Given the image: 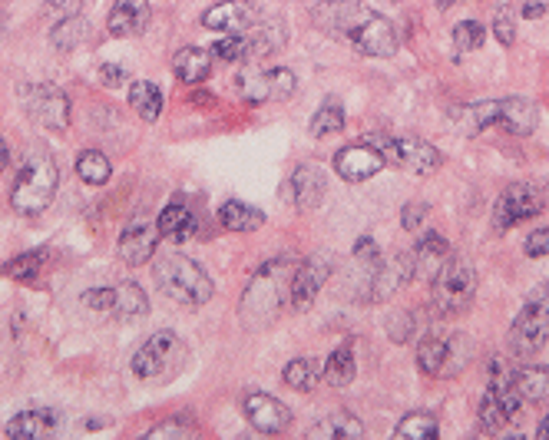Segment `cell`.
<instances>
[{"label":"cell","instance_id":"obj_1","mask_svg":"<svg viewBox=\"0 0 549 440\" xmlns=\"http://www.w3.org/2000/svg\"><path fill=\"white\" fill-rule=\"evenodd\" d=\"M57 186H60V169L53 153L43 143L30 146L14 176V186H10V209L24 219H34L40 212H47L53 196H57Z\"/></svg>","mask_w":549,"mask_h":440},{"label":"cell","instance_id":"obj_2","mask_svg":"<svg viewBox=\"0 0 549 440\" xmlns=\"http://www.w3.org/2000/svg\"><path fill=\"white\" fill-rule=\"evenodd\" d=\"M153 282L169 302H176L182 308H202L212 298L209 275L202 272V265H196L182 252L159 255L153 262Z\"/></svg>","mask_w":549,"mask_h":440},{"label":"cell","instance_id":"obj_3","mask_svg":"<svg viewBox=\"0 0 549 440\" xmlns=\"http://www.w3.org/2000/svg\"><path fill=\"white\" fill-rule=\"evenodd\" d=\"M473 358V341L464 331H427L417 345V364L430 378H457Z\"/></svg>","mask_w":549,"mask_h":440},{"label":"cell","instance_id":"obj_4","mask_svg":"<svg viewBox=\"0 0 549 440\" xmlns=\"http://www.w3.org/2000/svg\"><path fill=\"white\" fill-rule=\"evenodd\" d=\"M549 338V285L536 288V292L526 298L520 315L513 318L510 325V351L516 358H536L543 351Z\"/></svg>","mask_w":549,"mask_h":440},{"label":"cell","instance_id":"obj_5","mask_svg":"<svg viewBox=\"0 0 549 440\" xmlns=\"http://www.w3.org/2000/svg\"><path fill=\"white\" fill-rule=\"evenodd\" d=\"M182 361H186V345L176 331H156L136 348L133 374L139 381H166L182 368Z\"/></svg>","mask_w":549,"mask_h":440},{"label":"cell","instance_id":"obj_6","mask_svg":"<svg viewBox=\"0 0 549 440\" xmlns=\"http://www.w3.org/2000/svg\"><path fill=\"white\" fill-rule=\"evenodd\" d=\"M520 391H516V381H513V368L503 361H493V378H490V388L487 394L480 397V427L483 431H500L507 427L516 414H520Z\"/></svg>","mask_w":549,"mask_h":440},{"label":"cell","instance_id":"obj_7","mask_svg":"<svg viewBox=\"0 0 549 440\" xmlns=\"http://www.w3.org/2000/svg\"><path fill=\"white\" fill-rule=\"evenodd\" d=\"M430 285H434V308L440 315H460V311L470 308L473 295H477V272H473L467 259L450 255Z\"/></svg>","mask_w":549,"mask_h":440},{"label":"cell","instance_id":"obj_8","mask_svg":"<svg viewBox=\"0 0 549 440\" xmlns=\"http://www.w3.org/2000/svg\"><path fill=\"white\" fill-rule=\"evenodd\" d=\"M371 143L384 153V163H391V166L404 169V173H414V176L437 173L440 163H444L437 149L421 136H374Z\"/></svg>","mask_w":549,"mask_h":440},{"label":"cell","instance_id":"obj_9","mask_svg":"<svg viewBox=\"0 0 549 440\" xmlns=\"http://www.w3.org/2000/svg\"><path fill=\"white\" fill-rule=\"evenodd\" d=\"M546 209V192L533 182H513L500 192L493 206V232H507L513 225L530 222Z\"/></svg>","mask_w":549,"mask_h":440},{"label":"cell","instance_id":"obj_10","mask_svg":"<svg viewBox=\"0 0 549 440\" xmlns=\"http://www.w3.org/2000/svg\"><path fill=\"white\" fill-rule=\"evenodd\" d=\"M24 110L37 126L50 133H63L70 126V96L57 83H37L24 90Z\"/></svg>","mask_w":549,"mask_h":440},{"label":"cell","instance_id":"obj_11","mask_svg":"<svg viewBox=\"0 0 549 440\" xmlns=\"http://www.w3.org/2000/svg\"><path fill=\"white\" fill-rule=\"evenodd\" d=\"M80 302L86 308L106 311V315H116L123 321L139 318V315H146V311H149V298H146V292L136 282H120L113 288H90V292L80 295Z\"/></svg>","mask_w":549,"mask_h":440},{"label":"cell","instance_id":"obj_12","mask_svg":"<svg viewBox=\"0 0 549 440\" xmlns=\"http://www.w3.org/2000/svg\"><path fill=\"white\" fill-rule=\"evenodd\" d=\"M354 50L361 57H374V60H387L397 53V30L387 17L378 14H364L354 20V27L348 30Z\"/></svg>","mask_w":549,"mask_h":440},{"label":"cell","instance_id":"obj_13","mask_svg":"<svg viewBox=\"0 0 549 440\" xmlns=\"http://www.w3.org/2000/svg\"><path fill=\"white\" fill-rule=\"evenodd\" d=\"M159 225L149 222L146 216H133L120 232V242H116V249H120V259L126 265H143L156 255V245H159Z\"/></svg>","mask_w":549,"mask_h":440},{"label":"cell","instance_id":"obj_14","mask_svg":"<svg viewBox=\"0 0 549 440\" xmlns=\"http://www.w3.org/2000/svg\"><path fill=\"white\" fill-rule=\"evenodd\" d=\"M331 275V259L325 255H311L305 259L292 275V288H288V302H292L295 311H308L315 305V298L321 295V288H325Z\"/></svg>","mask_w":549,"mask_h":440},{"label":"cell","instance_id":"obj_15","mask_svg":"<svg viewBox=\"0 0 549 440\" xmlns=\"http://www.w3.org/2000/svg\"><path fill=\"white\" fill-rule=\"evenodd\" d=\"M387 163H384V153L374 143H351L335 153V173L344 182H368L381 173Z\"/></svg>","mask_w":549,"mask_h":440},{"label":"cell","instance_id":"obj_16","mask_svg":"<svg viewBox=\"0 0 549 440\" xmlns=\"http://www.w3.org/2000/svg\"><path fill=\"white\" fill-rule=\"evenodd\" d=\"M245 417H249V424L262 434H282L288 431V424H292V411H288L278 397L265 391H252L245 397Z\"/></svg>","mask_w":549,"mask_h":440},{"label":"cell","instance_id":"obj_17","mask_svg":"<svg viewBox=\"0 0 549 440\" xmlns=\"http://www.w3.org/2000/svg\"><path fill=\"white\" fill-rule=\"evenodd\" d=\"M411 278H414V259H411V252H397L387 262H381L378 272H374L371 298H374V302H387V298H394L407 282H411Z\"/></svg>","mask_w":549,"mask_h":440},{"label":"cell","instance_id":"obj_18","mask_svg":"<svg viewBox=\"0 0 549 440\" xmlns=\"http://www.w3.org/2000/svg\"><path fill=\"white\" fill-rule=\"evenodd\" d=\"M63 414L53 411V407H30V411H20L14 421H7V437H24V440H40V437H53L60 431Z\"/></svg>","mask_w":549,"mask_h":440},{"label":"cell","instance_id":"obj_19","mask_svg":"<svg viewBox=\"0 0 549 440\" xmlns=\"http://www.w3.org/2000/svg\"><path fill=\"white\" fill-rule=\"evenodd\" d=\"M288 192H292V202L298 209H318L328 192V179L321 173V166L301 163V166H295L292 179H288Z\"/></svg>","mask_w":549,"mask_h":440},{"label":"cell","instance_id":"obj_20","mask_svg":"<svg viewBox=\"0 0 549 440\" xmlns=\"http://www.w3.org/2000/svg\"><path fill=\"white\" fill-rule=\"evenodd\" d=\"M411 259H414V275L424 278V282H434V278L440 275V268H444L450 259V245H447L444 235L427 232L424 239L411 249Z\"/></svg>","mask_w":549,"mask_h":440},{"label":"cell","instance_id":"obj_21","mask_svg":"<svg viewBox=\"0 0 549 440\" xmlns=\"http://www.w3.org/2000/svg\"><path fill=\"white\" fill-rule=\"evenodd\" d=\"M202 27L222 30V34H239V30L252 27V7L249 0H222V4L209 7L202 14Z\"/></svg>","mask_w":549,"mask_h":440},{"label":"cell","instance_id":"obj_22","mask_svg":"<svg viewBox=\"0 0 549 440\" xmlns=\"http://www.w3.org/2000/svg\"><path fill=\"white\" fill-rule=\"evenodd\" d=\"M497 126H503V130L513 136H530L536 126H540V110H536V103L526 100V96H507V100H500Z\"/></svg>","mask_w":549,"mask_h":440},{"label":"cell","instance_id":"obj_23","mask_svg":"<svg viewBox=\"0 0 549 440\" xmlns=\"http://www.w3.org/2000/svg\"><path fill=\"white\" fill-rule=\"evenodd\" d=\"M146 24H149L146 0H113L110 20H106L113 37H136V34H143Z\"/></svg>","mask_w":549,"mask_h":440},{"label":"cell","instance_id":"obj_24","mask_svg":"<svg viewBox=\"0 0 549 440\" xmlns=\"http://www.w3.org/2000/svg\"><path fill=\"white\" fill-rule=\"evenodd\" d=\"M450 120H454L457 133L477 136V133L487 130V126H497V120H500V100H483V103L457 106V110H450Z\"/></svg>","mask_w":549,"mask_h":440},{"label":"cell","instance_id":"obj_25","mask_svg":"<svg viewBox=\"0 0 549 440\" xmlns=\"http://www.w3.org/2000/svg\"><path fill=\"white\" fill-rule=\"evenodd\" d=\"M156 225H159V235L169 239V242H186L199 232L196 212H192L186 202H169V206H163Z\"/></svg>","mask_w":549,"mask_h":440},{"label":"cell","instance_id":"obj_26","mask_svg":"<svg viewBox=\"0 0 549 440\" xmlns=\"http://www.w3.org/2000/svg\"><path fill=\"white\" fill-rule=\"evenodd\" d=\"M308 437L311 440H361L364 424L351 411H335V414L321 417L318 424H311Z\"/></svg>","mask_w":549,"mask_h":440},{"label":"cell","instance_id":"obj_27","mask_svg":"<svg viewBox=\"0 0 549 440\" xmlns=\"http://www.w3.org/2000/svg\"><path fill=\"white\" fill-rule=\"evenodd\" d=\"M172 70H176V77L182 83L196 87V83H202L212 73V53L202 47H182L176 57H172Z\"/></svg>","mask_w":549,"mask_h":440},{"label":"cell","instance_id":"obj_28","mask_svg":"<svg viewBox=\"0 0 549 440\" xmlns=\"http://www.w3.org/2000/svg\"><path fill=\"white\" fill-rule=\"evenodd\" d=\"M90 34H93L90 20H86L83 14H70V17H60V24L50 30V44H53V50L70 53L80 44H86V37Z\"/></svg>","mask_w":549,"mask_h":440},{"label":"cell","instance_id":"obj_29","mask_svg":"<svg viewBox=\"0 0 549 440\" xmlns=\"http://www.w3.org/2000/svg\"><path fill=\"white\" fill-rule=\"evenodd\" d=\"M516 391L530 404H549V368L546 364H530V368L513 371Z\"/></svg>","mask_w":549,"mask_h":440},{"label":"cell","instance_id":"obj_30","mask_svg":"<svg viewBox=\"0 0 549 440\" xmlns=\"http://www.w3.org/2000/svg\"><path fill=\"white\" fill-rule=\"evenodd\" d=\"M321 378H325V364H321L318 358H295V361H288L285 371H282V381L292 391H301V394L315 391V384Z\"/></svg>","mask_w":549,"mask_h":440},{"label":"cell","instance_id":"obj_31","mask_svg":"<svg viewBox=\"0 0 549 440\" xmlns=\"http://www.w3.org/2000/svg\"><path fill=\"white\" fill-rule=\"evenodd\" d=\"M219 222H222V229H229V232H255L265 225V216L255 206H245V202H239V199H229V202H222Z\"/></svg>","mask_w":549,"mask_h":440},{"label":"cell","instance_id":"obj_32","mask_svg":"<svg viewBox=\"0 0 549 440\" xmlns=\"http://www.w3.org/2000/svg\"><path fill=\"white\" fill-rule=\"evenodd\" d=\"M354 374H358V361H354V345L351 341H344L335 351L328 354L325 361V381L331 388H348L354 381Z\"/></svg>","mask_w":549,"mask_h":440},{"label":"cell","instance_id":"obj_33","mask_svg":"<svg viewBox=\"0 0 549 440\" xmlns=\"http://www.w3.org/2000/svg\"><path fill=\"white\" fill-rule=\"evenodd\" d=\"M129 106H133L143 123H156L159 113H163V93H159L156 83L136 80L133 87H129Z\"/></svg>","mask_w":549,"mask_h":440},{"label":"cell","instance_id":"obj_34","mask_svg":"<svg viewBox=\"0 0 549 440\" xmlns=\"http://www.w3.org/2000/svg\"><path fill=\"white\" fill-rule=\"evenodd\" d=\"M341 130H344V106H341L338 96H331V100L321 103V110L311 116L308 133L315 139H328V136H335Z\"/></svg>","mask_w":549,"mask_h":440},{"label":"cell","instance_id":"obj_35","mask_svg":"<svg viewBox=\"0 0 549 440\" xmlns=\"http://www.w3.org/2000/svg\"><path fill=\"white\" fill-rule=\"evenodd\" d=\"M440 434V424L437 417L430 411H414L407 414L401 424L394 427V437L397 440H434Z\"/></svg>","mask_w":549,"mask_h":440},{"label":"cell","instance_id":"obj_36","mask_svg":"<svg viewBox=\"0 0 549 440\" xmlns=\"http://www.w3.org/2000/svg\"><path fill=\"white\" fill-rule=\"evenodd\" d=\"M77 176L86 182V186H106L113 176V166L100 149H86V153H80V159H77Z\"/></svg>","mask_w":549,"mask_h":440},{"label":"cell","instance_id":"obj_37","mask_svg":"<svg viewBox=\"0 0 549 440\" xmlns=\"http://www.w3.org/2000/svg\"><path fill=\"white\" fill-rule=\"evenodd\" d=\"M47 249H37V252H24V255H17V259H10L0 272L10 275L14 282H34V278L40 275V268L47 265Z\"/></svg>","mask_w":549,"mask_h":440},{"label":"cell","instance_id":"obj_38","mask_svg":"<svg viewBox=\"0 0 549 440\" xmlns=\"http://www.w3.org/2000/svg\"><path fill=\"white\" fill-rule=\"evenodd\" d=\"M354 10H358V0H325L318 10V17H321V24L331 27V30H351L354 27Z\"/></svg>","mask_w":549,"mask_h":440},{"label":"cell","instance_id":"obj_39","mask_svg":"<svg viewBox=\"0 0 549 440\" xmlns=\"http://www.w3.org/2000/svg\"><path fill=\"white\" fill-rule=\"evenodd\" d=\"M212 53L222 63H245L249 60V30H239V34H222L219 44L212 47Z\"/></svg>","mask_w":549,"mask_h":440},{"label":"cell","instance_id":"obj_40","mask_svg":"<svg viewBox=\"0 0 549 440\" xmlns=\"http://www.w3.org/2000/svg\"><path fill=\"white\" fill-rule=\"evenodd\" d=\"M265 80H268V100H292L298 90V77L288 67L265 70Z\"/></svg>","mask_w":549,"mask_h":440},{"label":"cell","instance_id":"obj_41","mask_svg":"<svg viewBox=\"0 0 549 440\" xmlns=\"http://www.w3.org/2000/svg\"><path fill=\"white\" fill-rule=\"evenodd\" d=\"M454 44L460 53L480 50L483 44H487V30H483L480 20H464V24L454 27Z\"/></svg>","mask_w":549,"mask_h":440},{"label":"cell","instance_id":"obj_42","mask_svg":"<svg viewBox=\"0 0 549 440\" xmlns=\"http://www.w3.org/2000/svg\"><path fill=\"white\" fill-rule=\"evenodd\" d=\"M493 37H497L503 47H513V40H516V20H513V10L510 7H500L497 17H493Z\"/></svg>","mask_w":549,"mask_h":440},{"label":"cell","instance_id":"obj_43","mask_svg":"<svg viewBox=\"0 0 549 440\" xmlns=\"http://www.w3.org/2000/svg\"><path fill=\"white\" fill-rule=\"evenodd\" d=\"M523 252L530 255V259H543V255H549V229H533L530 235H526L523 242Z\"/></svg>","mask_w":549,"mask_h":440},{"label":"cell","instance_id":"obj_44","mask_svg":"<svg viewBox=\"0 0 549 440\" xmlns=\"http://www.w3.org/2000/svg\"><path fill=\"white\" fill-rule=\"evenodd\" d=\"M427 216H430L427 202H407L404 212H401V225H404V229H421Z\"/></svg>","mask_w":549,"mask_h":440},{"label":"cell","instance_id":"obj_45","mask_svg":"<svg viewBox=\"0 0 549 440\" xmlns=\"http://www.w3.org/2000/svg\"><path fill=\"white\" fill-rule=\"evenodd\" d=\"M196 434V427L192 424H186V421H166V424H159V427H153L146 437H192Z\"/></svg>","mask_w":549,"mask_h":440},{"label":"cell","instance_id":"obj_46","mask_svg":"<svg viewBox=\"0 0 549 440\" xmlns=\"http://www.w3.org/2000/svg\"><path fill=\"white\" fill-rule=\"evenodd\" d=\"M126 80H129V73L120 67V63H103V67H100V83H103V87L116 90V87H123Z\"/></svg>","mask_w":549,"mask_h":440},{"label":"cell","instance_id":"obj_47","mask_svg":"<svg viewBox=\"0 0 549 440\" xmlns=\"http://www.w3.org/2000/svg\"><path fill=\"white\" fill-rule=\"evenodd\" d=\"M80 4L83 0H43V7L57 17H70V14H80Z\"/></svg>","mask_w":549,"mask_h":440},{"label":"cell","instance_id":"obj_48","mask_svg":"<svg viewBox=\"0 0 549 440\" xmlns=\"http://www.w3.org/2000/svg\"><path fill=\"white\" fill-rule=\"evenodd\" d=\"M546 14V4H540V0H526V7H523V17H530V20H540Z\"/></svg>","mask_w":549,"mask_h":440},{"label":"cell","instance_id":"obj_49","mask_svg":"<svg viewBox=\"0 0 549 440\" xmlns=\"http://www.w3.org/2000/svg\"><path fill=\"white\" fill-rule=\"evenodd\" d=\"M7 166H10V149H7L4 139H0V173H4Z\"/></svg>","mask_w":549,"mask_h":440},{"label":"cell","instance_id":"obj_50","mask_svg":"<svg viewBox=\"0 0 549 440\" xmlns=\"http://www.w3.org/2000/svg\"><path fill=\"white\" fill-rule=\"evenodd\" d=\"M536 434H540V437H549V414L540 421V427H536Z\"/></svg>","mask_w":549,"mask_h":440},{"label":"cell","instance_id":"obj_51","mask_svg":"<svg viewBox=\"0 0 549 440\" xmlns=\"http://www.w3.org/2000/svg\"><path fill=\"white\" fill-rule=\"evenodd\" d=\"M450 4H454V0H437V7H440V10H447Z\"/></svg>","mask_w":549,"mask_h":440},{"label":"cell","instance_id":"obj_52","mask_svg":"<svg viewBox=\"0 0 549 440\" xmlns=\"http://www.w3.org/2000/svg\"><path fill=\"white\" fill-rule=\"evenodd\" d=\"M394 4H404V0H394Z\"/></svg>","mask_w":549,"mask_h":440},{"label":"cell","instance_id":"obj_53","mask_svg":"<svg viewBox=\"0 0 549 440\" xmlns=\"http://www.w3.org/2000/svg\"><path fill=\"white\" fill-rule=\"evenodd\" d=\"M546 199H549V189H546Z\"/></svg>","mask_w":549,"mask_h":440}]
</instances>
